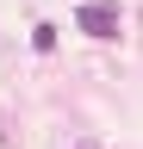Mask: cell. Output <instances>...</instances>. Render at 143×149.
<instances>
[{"mask_svg":"<svg viewBox=\"0 0 143 149\" xmlns=\"http://www.w3.org/2000/svg\"><path fill=\"white\" fill-rule=\"evenodd\" d=\"M75 25H81L87 37H118V31H124V13L112 6V0H87V6L75 13Z\"/></svg>","mask_w":143,"mask_h":149,"instance_id":"1","label":"cell"}]
</instances>
